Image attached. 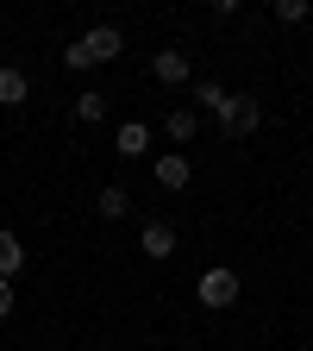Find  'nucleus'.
Segmentation results:
<instances>
[{"mask_svg": "<svg viewBox=\"0 0 313 351\" xmlns=\"http://www.w3.org/2000/svg\"><path fill=\"white\" fill-rule=\"evenodd\" d=\"M219 125H226L232 138H245V132H257V125H263V101H257V95H232V113L219 119Z\"/></svg>", "mask_w": 313, "mask_h": 351, "instance_id": "nucleus-5", "label": "nucleus"}, {"mask_svg": "<svg viewBox=\"0 0 313 351\" xmlns=\"http://www.w3.org/2000/svg\"><path fill=\"white\" fill-rule=\"evenodd\" d=\"M195 295H201V301L213 307V314H219V307H232V301H238V270H226V263H213V270H207V276L195 282Z\"/></svg>", "mask_w": 313, "mask_h": 351, "instance_id": "nucleus-2", "label": "nucleus"}, {"mask_svg": "<svg viewBox=\"0 0 313 351\" xmlns=\"http://www.w3.org/2000/svg\"><path fill=\"white\" fill-rule=\"evenodd\" d=\"M113 145H119V157H145V151H151V125H145V119H125Z\"/></svg>", "mask_w": 313, "mask_h": 351, "instance_id": "nucleus-8", "label": "nucleus"}, {"mask_svg": "<svg viewBox=\"0 0 313 351\" xmlns=\"http://www.w3.org/2000/svg\"><path fill=\"white\" fill-rule=\"evenodd\" d=\"M151 75H157L163 88H188V82H195V63H188V51H157V57H151Z\"/></svg>", "mask_w": 313, "mask_h": 351, "instance_id": "nucleus-4", "label": "nucleus"}, {"mask_svg": "<svg viewBox=\"0 0 313 351\" xmlns=\"http://www.w3.org/2000/svg\"><path fill=\"white\" fill-rule=\"evenodd\" d=\"M151 182H157V189H169V195H175V189H188V182H195V163H188V157H182V151H163V157H157V163H151Z\"/></svg>", "mask_w": 313, "mask_h": 351, "instance_id": "nucleus-3", "label": "nucleus"}, {"mask_svg": "<svg viewBox=\"0 0 313 351\" xmlns=\"http://www.w3.org/2000/svg\"><path fill=\"white\" fill-rule=\"evenodd\" d=\"M25 95H32V82H25L19 69H0V107H19Z\"/></svg>", "mask_w": 313, "mask_h": 351, "instance_id": "nucleus-12", "label": "nucleus"}, {"mask_svg": "<svg viewBox=\"0 0 313 351\" xmlns=\"http://www.w3.org/2000/svg\"><path fill=\"white\" fill-rule=\"evenodd\" d=\"M276 19H282V25H301V19H307V0H276Z\"/></svg>", "mask_w": 313, "mask_h": 351, "instance_id": "nucleus-14", "label": "nucleus"}, {"mask_svg": "<svg viewBox=\"0 0 313 351\" xmlns=\"http://www.w3.org/2000/svg\"><path fill=\"white\" fill-rule=\"evenodd\" d=\"M19 270H25V245H19L13 232H0V276H7V282H13Z\"/></svg>", "mask_w": 313, "mask_h": 351, "instance_id": "nucleus-10", "label": "nucleus"}, {"mask_svg": "<svg viewBox=\"0 0 313 351\" xmlns=\"http://www.w3.org/2000/svg\"><path fill=\"white\" fill-rule=\"evenodd\" d=\"M75 119H88V125L107 119V95H101V88H82V95H75Z\"/></svg>", "mask_w": 313, "mask_h": 351, "instance_id": "nucleus-13", "label": "nucleus"}, {"mask_svg": "<svg viewBox=\"0 0 313 351\" xmlns=\"http://www.w3.org/2000/svg\"><path fill=\"white\" fill-rule=\"evenodd\" d=\"M119 51H125V38H119V25H95L88 38L63 44V69H95V63H113Z\"/></svg>", "mask_w": 313, "mask_h": 351, "instance_id": "nucleus-1", "label": "nucleus"}, {"mask_svg": "<svg viewBox=\"0 0 313 351\" xmlns=\"http://www.w3.org/2000/svg\"><path fill=\"white\" fill-rule=\"evenodd\" d=\"M95 213H101V219H125V213H132V195H125V189L113 182V189H101V201H95Z\"/></svg>", "mask_w": 313, "mask_h": 351, "instance_id": "nucleus-11", "label": "nucleus"}, {"mask_svg": "<svg viewBox=\"0 0 313 351\" xmlns=\"http://www.w3.org/2000/svg\"><path fill=\"white\" fill-rule=\"evenodd\" d=\"M163 132H169V138H175V145H188V138H195V132H201V113H195V107H175V113L163 119Z\"/></svg>", "mask_w": 313, "mask_h": 351, "instance_id": "nucleus-9", "label": "nucleus"}, {"mask_svg": "<svg viewBox=\"0 0 313 351\" xmlns=\"http://www.w3.org/2000/svg\"><path fill=\"white\" fill-rule=\"evenodd\" d=\"M0 320H13V282L0 276Z\"/></svg>", "mask_w": 313, "mask_h": 351, "instance_id": "nucleus-15", "label": "nucleus"}, {"mask_svg": "<svg viewBox=\"0 0 313 351\" xmlns=\"http://www.w3.org/2000/svg\"><path fill=\"white\" fill-rule=\"evenodd\" d=\"M195 113H213V119H226L232 113V95L219 82H195Z\"/></svg>", "mask_w": 313, "mask_h": 351, "instance_id": "nucleus-7", "label": "nucleus"}, {"mask_svg": "<svg viewBox=\"0 0 313 351\" xmlns=\"http://www.w3.org/2000/svg\"><path fill=\"white\" fill-rule=\"evenodd\" d=\"M138 251L157 257V263H169V257H175V226H169V219H151V226L138 232Z\"/></svg>", "mask_w": 313, "mask_h": 351, "instance_id": "nucleus-6", "label": "nucleus"}]
</instances>
